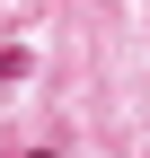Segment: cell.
Wrapping results in <instances>:
<instances>
[{
	"instance_id": "obj_1",
	"label": "cell",
	"mask_w": 150,
	"mask_h": 158,
	"mask_svg": "<svg viewBox=\"0 0 150 158\" xmlns=\"http://www.w3.org/2000/svg\"><path fill=\"white\" fill-rule=\"evenodd\" d=\"M35 158H53V149H35Z\"/></svg>"
}]
</instances>
